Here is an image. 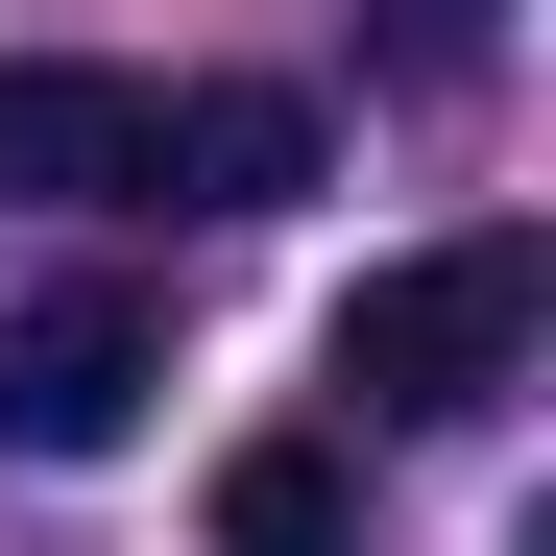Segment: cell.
<instances>
[{"instance_id": "6da1fadb", "label": "cell", "mask_w": 556, "mask_h": 556, "mask_svg": "<svg viewBox=\"0 0 556 556\" xmlns=\"http://www.w3.org/2000/svg\"><path fill=\"white\" fill-rule=\"evenodd\" d=\"M532 339H556V242H532V218H459V242H412V266H363V291H339L315 388L388 412V435H459V412L532 388Z\"/></svg>"}, {"instance_id": "7a4b0ae2", "label": "cell", "mask_w": 556, "mask_h": 556, "mask_svg": "<svg viewBox=\"0 0 556 556\" xmlns=\"http://www.w3.org/2000/svg\"><path fill=\"white\" fill-rule=\"evenodd\" d=\"M146 194H169V73L0 49V218H146Z\"/></svg>"}, {"instance_id": "3957f363", "label": "cell", "mask_w": 556, "mask_h": 556, "mask_svg": "<svg viewBox=\"0 0 556 556\" xmlns=\"http://www.w3.org/2000/svg\"><path fill=\"white\" fill-rule=\"evenodd\" d=\"M169 388V315L146 291H25L0 315V459H122Z\"/></svg>"}, {"instance_id": "277c9868", "label": "cell", "mask_w": 556, "mask_h": 556, "mask_svg": "<svg viewBox=\"0 0 556 556\" xmlns=\"http://www.w3.org/2000/svg\"><path fill=\"white\" fill-rule=\"evenodd\" d=\"M169 194H194V218L315 194V98H291V73H218V98H169Z\"/></svg>"}, {"instance_id": "5b68a950", "label": "cell", "mask_w": 556, "mask_h": 556, "mask_svg": "<svg viewBox=\"0 0 556 556\" xmlns=\"http://www.w3.org/2000/svg\"><path fill=\"white\" fill-rule=\"evenodd\" d=\"M339 532H363L339 435H242V459H218V556H339Z\"/></svg>"}]
</instances>
